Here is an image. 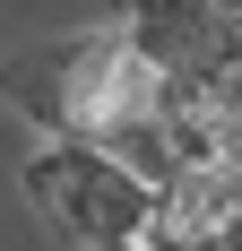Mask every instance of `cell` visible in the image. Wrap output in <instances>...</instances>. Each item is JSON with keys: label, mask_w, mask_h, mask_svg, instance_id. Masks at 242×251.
<instances>
[{"label": "cell", "mask_w": 242, "mask_h": 251, "mask_svg": "<svg viewBox=\"0 0 242 251\" xmlns=\"http://www.w3.org/2000/svg\"><path fill=\"white\" fill-rule=\"evenodd\" d=\"M18 182H26V200L44 208V226L70 234L78 251H139L156 234V208H165L121 156L87 148V139H44L18 165Z\"/></svg>", "instance_id": "cell-1"}, {"label": "cell", "mask_w": 242, "mask_h": 251, "mask_svg": "<svg viewBox=\"0 0 242 251\" xmlns=\"http://www.w3.org/2000/svg\"><path fill=\"white\" fill-rule=\"evenodd\" d=\"M225 18H242V0H225Z\"/></svg>", "instance_id": "cell-2"}, {"label": "cell", "mask_w": 242, "mask_h": 251, "mask_svg": "<svg viewBox=\"0 0 242 251\" xmlns=\"http://www.w3.org/2000/svg\"><path fill=\"white\" fill-rule=\"evenodd\" d=\"M139 251H147V243H139Z\"/></svg>", "instance_id": "cell-3"}]
</instances>
